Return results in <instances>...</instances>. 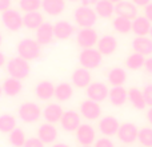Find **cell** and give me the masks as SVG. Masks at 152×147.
Returning <instances> with one entry per match:
<instances>
[{"label": "cell", "instance_id": "obj_1", "mask_svg": "<svg viewBox=\"0 0 152 147\" xmlns=\"http://www.w3.org/2000/svg\"><path fill=\"white\" fill-rule=\"evenodd\" d=\"M7 71L10 74V76L21 80V79H26L29 75L31 66H29L28 60L23 59L21 56H16L7 63Z\"/></svg>", "mask_w": 152, "mask_h": 147}, {"label": "cell", "instance_id": "obj_2", "mask_svg": "<svg viewBox=\"0 0 152 147\" xmlns=\"http://www.w3.org/2000/svg\"><path fill=\"white\" fill-rule=\"evenodd\" d=\"M16 50H18L19 56H21L23 59H26L28 62L35 60L40 56V44L37 43V40L28 39V37L20 40Z\"/></svg>", "mask_w": 152, "mask_h": 147}, {"label": "cell", "instance_id": "obj_3", "mask_svg": "<svg viewBox=\"0 0 152 147\" xmlns=\"http://www.w3.org/2000/svg\"><path fill=\"white\" fill-rule=\"evenodd\" d=\"M74 19H75L76 24L80 26L81 28H91V27L95 26V23L97 20V13L91 7L80 5V7H77L75 10Z\"/></svg>", "mask_w": 152, "mask_h": 147}, {"label": "cell", "instance_id": "obj_4", "mask_svg": "<svg viewBox=\"0 0 152 147\" xmlns=\"http://www.w3.org/2000/svg\"><path fill=\"white\" fill-rule=\"evenodd\" d=\"M103 55L99 50L92 48H84L79 55V63L81 64V67L87 70H94L102 64Z\"/></svg>", "mask_w": 152, "mask_h": 147}, {"label": "cell", "instance_id": "obj_5", "mask_svg": "<svg viewBox=\"0 0 152 147\" xmlns=\"http://www.w3.org/2000/svg\"><path fill=\"white\" fill-rule=\"evenodd\" d=\"M19 116L23 122L26 123H34V122L39 121V118L42 116V110H40V106H37L34 102H26L19 107L18 110Z\"/></svg>", "mask_w": 152, "mask_h": 147}, {"label": "cell", "instance_id": "obj_6", "mask_svg": "<svg viewBox=\"0 0 152 147\" xmlns=\"http://www.w3.org/2000/svg\"><path fill=\"white\" fill-rule=\"evenodd\" d=\"M1 21L3 26L8 29V31L16 32L24 26L23 23V16L18 12L16 10H7L1 12Z\"/></svg>", "mask_w": 152, "mask_h": 147}, {"label": "cell", "instance_id": "obj_7", "mask_svg": "<svg viewBox=\"0 0 152 147\" xmlns=\"http://www.w3.org/2000/svg\"><path fill=\"white\" fill-rule=\"evenodd\" d=\"M139 137V129L135 123L131 122H126V123L120 124V129L118 131V138L120 142L126 143V145H131Z\"/></svg>", "mask_w": 152, "mask_h": 147}, {"label": "cell", "instance_id": "obj_8", "mask_svg": "<svg viewBox=\"0 0 152 147\" xmlns=\"http://www.w3.org/2000/svg\"><path fill=\"white\" fill-rule=\"evenodd\" d=\"M76 42L81 48H92L95 44L99 42V36L97 32L94 28H81L80 31L76 34Z\"/></svg>", "mask_w": 152, "mask_h": 147}, {"label": "cell", "instance_id": "obj_9", "mask_svg": "<svg viewBox=\"0 0 152 147\" xmlns=\"http://www.w3.org/2000/svg\"><path fill=\"white\" fill-rule=\"evenodd\" d=\"M110 95V90L105 86L104 83H100V82H94L87 87V96L88 99L95 100V102L100 103L103 100H105Z\"/></svg>", "mask_w": 152, "mask_h": 147}, {"label": "cell", "instance_id": "obj_10", "mask_svg": "<svg viewBox=\"0 0 152 147\" xmlns=\"http://www.w3.org/2000/svg\"><path fill=\"white\" fill-rule=\"evenodd\" d=\"M80 114L83 118L88 119V121H95L102 115V107L95 100H84L80 104Z\"/></svg>", "mask_w": 152, "mask_h": 147}, {"label": "cell", "instance_id": "obj_11", "mask_svg": "<svg viewBox=\"0 0 152 147\" xmlns=\"http://www.w3.org/2000/svg\"><path fill=\"white\" fill-rule=\"evenodd\" d=\"M120 129V123L115 116H104V118L100 119L99 122V130L104 137H113V135H118V131Z\"/></svg>", "mask_w": 152, "mask_h": 147}, {"label": "cell", "instance_id": "obj_12", "mask_svg": "<svg viewBox=\"0 0 152 147\" xmlns=\"http://www.w3.org/2000/svg\"><path fill=\"white\" fill-rule=\"evenodd\" d=\"M76 139L81 146H91L94 143L96 134L95 130L91 124H80L77 130H76Z\"/></svg>", "mask_w": 152, "mask_h": 147}, {"label": "cell", "instance_id": "obj_13", "mask_svg": "<svg viewBox=\"0 0 152 147\" xmlns=\"http://www.w3.org/2000/svg\"><path fill=\"white\" fill-rule=\"evenodd\" d=\"M61 127H63V130H66V131H76V130L80 127L81 124V121H80V114H77L76 111H66V112L63 114V116H61Z\"/></svg>", "mask_w": 152, "mask_h": 147}, {"label": "cell", "instance_id": "obj_14", "mask_svg": "<svg viewBox=\"0 0 152 147\" xmlns=\"http://www.w3.org/2000/svg\"><path fill=\"white\" fill-rule=\"evenodd\" d=\"M115 13L116 16H123V18L134 20L135 18H137V5H135L132 1L123 0L115 4Z\"/></svg>", "mask_w": 152, "mask_h": 147}, {"label": "cell", "instance_id": "obj_15", "mask_svg": "<svg viewBox=\"0 0 152 147\" xmlns=\"http://www.w3.org/2000/svg\"><path fill=\"white\" fill-rule=\"evenodd\" d=\"M97 50L102 52V55H112L118 50V40L112 35H104L97 42Z\"/></svg>", "mask_w": 152, "mask_h": 147}, {"label": "cell", "instance_id": "obj_16", "mask_svg": "<svg viewBox=\"0 0 152 147\" xmlns=\"http://www.w3.org/2000/svg\"><path fill=\"white\" fill-rule=\"evenodd\" d=\"M53 32L55 37L59 40H67L74 35L75 27L67 20H59L58 23L53 24Z\"/></svg>", "mask_w": 152, "mask_h": 147}, {"label": "cell", "instance_id": "obj_17", "mask_svg": "<svg viewBox=\"0 0 152 147\" xmlns=\"http://www.w3.org/2000/svg\"><path fill=\"white\" fill-rule=\"evenodd\" d=\"M53 37H55V32H53V26L51 23H43L36 29V40L40 46L50 44Z\"/></svg>", "mask_w": 152, "mask_h": 147}, {"label": "cell", "instance_id": "obj_18", "mask_svg": "<svg viewBox=\"0 0 152 147\" xmlns=\"http://www.w3.org/2000/svg\"><path fill=\"white\" fill-rule=\"evenodd\" d=\"M132 50L144 56L152 55V39L148 36H136L132 40Z\"/></svg>", "mask_w": 152, "mask_h": 147}, {"label": "cell", "instance_id": "obj_19", "mask_svg": "<svg viewBox=\"0 0 152 147\" xmlns=\"http://www.w3.org/2000/svg\"><path fill=\"white\" fill-rule=\"evenodd\" d=\"M152 23L145 16H137L132 20V32L136 36H147L151 32Z\"/></svg>", "mask_w": 152, "mask_h": 147}, {"label": "cell", "instance_id": "obj_20", "mask_svg": "<svg viewBox=\"0 0 152 147\" xmlns=\"http://www.w3.org/2000/svg\"><path fill=\"white\" fill-rule=\"evenodd\" d=\"M55 88L52 82L50 80H42L35 87V94L40 100H48L52 96H55Z\"/></svg>", "mask_w": 152, "mask_h": 147}, {"label": "cell", "instance_id": "obj_21", "mask_svg": "<svg viewBox=\"0 0 152 147\" xmlns=\"http://www.w3.org/2000/svg\"><path fill=\"white\" fill-rule=\"evenodd\" d=\"M37 138L44 143H52L58 138V130L52 123H44L37 130Z\"/></svg>", "mask_w": 152, "mask_h": 147}, {"label": "cell", "instance_id": "obj_22", "mask_svg": "<svg viewBox=\"0 0 152 147\" xmlns=\"http://www.w3.org/2000/svg\"><path fill=\"white\" fill-rule=\"evenodd\" d=\"M71 79H72V83L76 87H79V88H87L91 84V74H89V70L84 68V67L75 70Z\"/></svg>", "mask_w": 152, "mask_h": 147}, {"label": "cell", "instance_id": "obj_23", "mask_svg": "<svg viewBox=\"0 0 152 147\" xmlns=\"http://www.w3.org/2000/svg\"><path fill=\"white\" fill-rule=\"evenodd\" d=\"M64 111L61 108V106L56 104V103H51L43 111V118L47 121V123H56V122L61 121V116H63Z\"/></svg>", "mask_w": 152, "mask_h": 147}, {"label": "cell", "instance_id": "obj_24", "mask_svg": "<svg viewBox=\"0 0 152 147\" xmlns=\"http://www.w3.org/2000/svg\"><path fill=\"white\" fill-rule=\"evenodd\" d=\"M110 102L116 107H120L128 100V91L123 86H116L110 90Z\"/></svg>", "mask_w": 152, "mask_h": 147}, {"label": "cell", "instance_id": "obj_25", "mask_svg": "<svg viewBox=\"0 0 152 147\" xmlns=\"http://www.w3.org/2000/svg\"><path fill=\"white\" fill-rule=\"evenodd\" d=\"M42 8L51 16H59L66 8V0H42Z\"/></svg>", "mask_w": 152, "mask_h": 147}, {"label": "cell", "instance_id": "obj_26", "mask_svg": "<svg viewBox=\"0 0 152 147\" xmlns=\"http://www.w3.org/2000/svg\"><path fill=\"white\" fill-rule=\"evenodd\" d=\"M3 87V92L8 96H16L21 92L23 90V84H21V80L20 79H16V78H8L3 82L1 84Z\"/></svg>", "mask_w": 152, "mask_h": 147}, {"label": "cell", "instance_id": "obj_27", "mask_svg": "<svg viewBox=\"0 0 152 147\" xmlns=\"http://www.w3.org/2000/svg\"><path fill=\"white\" fill-rule=\"evenodd\" d=\"M128 100L137 110H144L147 107L144 95H143V90H139L136 87H132V88L128 90Z\"/></svg>", "mask_w": 152, "mask_h": 147}, {"label": "cell", "instance_id": "obj_28", "mask_svg": "<svg viewBox=\"0 0 152 147\" xmlns=\"http://www.w3.org/2000/svg\"><path fill=\"white\" fill-rule=\"evenodd\" d=\"M23 23H24V27H27L28 29H37L44 23V19H43V15L39 11L26 12V15L23 16Z\"/></svg>", "mask_w": 152, "mask_h": 147}, {"label": "cell", "instance_id": "obj_29", "mask_svg": "<svg viewBox=\"0 0 152 147\" xmlns=\"http://www.w3.org/2000/svg\"><path fill=\"white\" fill-rule=\"evenodd\" d=\"M95 11H96L97 16L103 19H108L115 13V4L110 0H99L95 5Z\"/></svg>", "mask_w": 152, "mask_h": 147}, {"label": "cell", "instance_id": "obj_30", "mask_svg": "<svg viewBox=\"0 0 152 147\" xmlns=\"http://www.w3.org/2000/svg\"><path fill=\"white\" fill-rule=\"evenodd\" d=\"M107 79H108V82H110V84H112L113 87L123 86L127 82V72H126V70L121 68V67H115V68H112L108 72Z\"/></svg>", "mask_w": 152, "mask_h": 147}, {"label": "cell", "instance_id": "obj_31", "mask_svg": "<svg viewBox=\"0 0 152 147\" xmlns=\"http://www.w3.org/2000/svg\"><path fill=\"white\" fill-rule=\"evenodd\" d=\"M72 95H74V90L72 86L69 83H60L56 86L55 88V98L60 102H67L68 99H71Z\"/></svg>", "mask_w": 152, "mask_h": 147}, {"label": "cell", "instance_id": "obj_32", "mask_svg": "<svg viewBox=\"0 0 152 147\" xmlns=\"http://www.w3.org/2000/svg\"><path fill=\"white\" fill-rule=\"evenodd\" d=\"M144 64H145V58L142 54L134 52L127 56V59H126V67L128 70H132V71L140 70L142 67H144Z\"/></svg>", "mask_w": 152, "mask_h": 147}, {"label": "cell", "instance_id": "obj_33", "mask_svg": "<svg viewBox=\"0 0 152 147\" xmlns=\"http://www.w3.org/2000/svg\"><path fill=\"white\" fill-rule=\"evenodd\" d=\"M112 27L119 34H128L132 31V20L123 16H116L112 20Z\"/></svg>", "mask_w": 152, "mask_h": 147}, {"label": "cell", "instance_id": "obj_34", "mask_svg": "<svg viewBox=\"0 0 152 147\" xmlns=\"http://www.w3.org/2000/svg\"><path fill=\"white\" fill-rule=\"evenodd\" d=\"M16 129V118L11 114L0 115V132H12Z\"/></svg>", "mask_w": 152, "mask_h": 147}, {"label": "cell", "instance_id": "obj_35", "mask_svg": "<svg viewBox=\"0 0 152 147\" xmlns=\"http://www.w3.org/2000/svg\"><path fill=\"white\" fill-rule=\"evenodd\" d=\"M26 142H27V138L23 130L16 127L12 132H10V143L13 147H24Z\"/></svg>", "mask_w": 152, "mask_h": 147}, {"label": "cell", "instance_id": "obj_36", "mask_svg": "<svg viewBox=\"0 0 152 147\" xmlns=\"http://www.w3.org/2000/svg\"><path fill=\"white\" fill-rule=\"evenodd\" d=\"M137 140L143 147H152V127H143L139 130Z\"/></svg>", "mask_w": 152, "mask_h": 147}, {"label": "cell", "instance_id": "obj_37", "mask_svg": "<svg viewBox=\"0 0 152 147\" xmlns=\"http://www.w3.org/2000/svg\"><path fill=\"white\" fill-rule=\"evenodd\" d=\"M19 7L24 12H35L40 10L42 0H19Z\"/></svg>", "mask_w": 152, "mask_h": 147}, {"label": "cell", "instance_id": "obj_38", "mask_svg": "<svg viewBox=\"0 0 152 147\" xmlns=\"http://www.w3.org/2000/svg\"><path fill=\"white\" fill-rule=\"evenodd\" d=\"M143 95H144V99L147 106L152 107V84H147L143 88Z\"/></svg>", "mask_w": 152, "mask_h": 147}, {"label": "cell", "instance_id": "obj_39", "mask_svg": "<svg viewBox=\"0 0 152 147\" xmlns=\"http://www.w3.org/2000/svg\"><path fill=\"white\" fill-rule=\"evenodd\" d=\"M95 147H115V145L110 138H100L95 142Z\"/></svg>", "mask_w": 152, "mask_h": 147}, {"label": "cell", "instance_id": "obj_40", "mask_svg": "<svg viewBox=\"0 0 152 147\" xmlns=\"http://www.w3.org/2000/svg\"><path fill=\"white\" fill-rule=\"evenodd\" d=\"M24 147H44V142H42L39 138H29L27 139Z\"/></svg>", "mask_w": 152, "mask_h": 147}, {"label": "cell", "instance_id": "obj_41", "mask_svg": "<svg viewBox=\"0 0 152 147\" xmlns=\"http://www.w3.org/2000/svg\"><path fill=\"white\" fill-rule=\"evenodd\" d=\"M11 3H12V0H0V12L10 10Z\"/></svg>", "mask_w": 152, "mask_h": 147}, {"label": "cell", "instance_id": "obj_42", "mask_svg": "<svg viewBox=\"0 0 152 147\" xmlns=\"http://www.w3.org/2000/svg\"><path fill=\"white\" fill-rule=\"evenodd\" d=\"M144 16L152 23V3H150L148 5L144 7Z\"/></svg>", "mask_w": 152, "mask_h": 147}, {"label": "cell", "instance_id": "obj_43", "mask_svg": "<svg viewBox=\"0 0 152 147\" xmlns=\"http://www.w3.org/2000/svg\"><path fill=\"white\" fill-rule=\"evenodd\" d=\"M144 68L148 74L152 75V56H150L148 59H145V64H144Z\"/></svg>", "mask_w": 152, "mask_h": 147}, {"label": "cell", "instance_id": "obj_44", "mask_svg": "<svg viewBox=\"0 0 152 147\" xmlns=\"http://www.w3.org/2000/svg\"><path fill=\"white\" fill-rule=\"evenodd\" d=\"M132 3L135 5H137V7H145V5H148L152 1L151 0H132Z\"/></svg>", "mask_w": 152, "mask_h": 147}, {"label": "cell", "instance_id": "obj_45", "mask_svg": "<svg viewBox=\"0 0 152 147\" xmlns=\"http://www.w3.org/2000/svg\"><path fill=\"white\" fill-rule=\"evenodd\" d=\"M80 1L81 5H84V7H92V5H96L99 0H80Z\"/></svg>", "mask_w": 152, "mask_h": 147}, {"label": "cell", "instance_id": "obj_46", "mask_svg": "<svg viewBox=\"0 0 152 147\" xmlns=\"http://www.w3.org/2000/svg\"><path fill=\"white\" fill-rule=\"evenodd\" d=\"M147 121H148V123L152 126V107H150L148 111H147Z\"/></svg>", "mask_w": 152, "mask_h": 147}, {"label": "cell", "instance_id": "obj_47", "mask_svg": "<svg viewBox=\"0 0 152 147\" xmlns=\"http://www.w3.org/2000/svg\"><path fill=\"white\" fill-rule=\"evenodd\" d=\"M4 63H5V55L0 51V67L4 66Z\"/></svg>", "mask_w": 152, "mask_h": 147}, {"label": "cell", "instance_id": "obj_48", "mask_svg": "<svg viewBox=\"0 0 152 147\" xmlns=\"http://www.w3.org/2000/svg\"><path fill=\"white\" fill-rule=\"evenodd\" d=\"M52 147H69V146L66 145V143H56V145H53Z\"/></svg>", "mask_w": 152, "mask_h": 147}, {"label": "cell", "instance_id": "obj_49", "mask_svg": "<svg viewBox=\"0 0 152 147\" xmlns=\"http://www.w3.org/2000/svg\"><path fill=\"white\" fill-rule=\"evenodd\" d=\"M110 1H112V3H113V4H118V3L123 1V0H110Z\"/></svg>", "mask_w": 152, "mask_h": 147}, {"label": "cell", "instance_id": "obj_50", "mask_svg": "<svg viewBox=\"0 0 152 147\" xmlns=\"http://www.w3.org/2000/svg\"><path fill=\"white\" fill-rule=\"evenodd\" d=\"M1 94H3V87L0 86V96H1Z\"/></svg>", "mask_w": 152, "mask_h": 147}, {"label": "cell", "instance_id": "obj_51", "mask_svg": "<svg viewBox=\"0 0 152 147\" xmlns=\"http://www.w3.org/2000/svg\"><path fill=\"white\" fill-rule=\"evenodd\" d=\"M1 42H3V36H1V34H0V46H1Z\"/></svg>", "mask_w": 152, "mask_h": 147}, {"label": "cell", "instance_id": "obj_52", "mask_svg": "<svg viewBox=\"0 0 152 147\" xmlns=\"http://www.w3.org/2000/svg\"><path fill=\"white\" fill-rule=\"evenodd\" d=\"M150 36H151V39H152V27H151V32H150Z\"/></svg>", "mask_w": 152, "mask_h": 147}, {"label": "cell", "instance_id": "obj_53", "mask_svg": "<svg viewBox=\"0 0 152 147\" xmlns=\"http://www.w3.org/2000/svg\"><path fill=\"white\" fill-rule=\"evenodd\" d=\"M69 1H77V0H69Z\"/></svg>", "mask_w": 152, "mask_h": 147}, {"label": "cell", "instance_id": "obj_54", "mask_svg": "<svg viewBox=\"0 0 152 147\" xmlns=\"http://www.w3.org/2000/svg\"><path fill=\"white\" fill-rule=\"evenodd\" d=\"M81 147H91V146H81Z\"/></svg>", "mask_w": 152, "mask_h": 147}]
</instances>
